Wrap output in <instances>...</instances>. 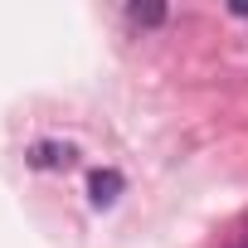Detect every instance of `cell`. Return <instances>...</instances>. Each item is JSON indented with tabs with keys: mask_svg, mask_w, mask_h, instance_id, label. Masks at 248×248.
<instances>
[{
	"mask_svg": "<svg viewBox=\"0 0 248 248\" xmlns=\"http://www.w3.org/2000/svg\"><path fill=\"white\" fill-rule=\"evenodd\" d=\"M73 156H78V151H73L68 141H39V146H30L25 161H30L34 170H59V166H73Z\"/></svg>",
	"mask_w": 248,
	"mask_h": 248,
	"instance_id": "obj_1",
	"label": "cell"
},
{
	"mask_svg": "<svg viewBox=\"0 0 248 248\" xmlns=\"http://www.w3.org/2000/svg\"><path fill=\"white\" fill-rule=\"evenodd\" d=\"M127 15H132V25H161L166 20V5H156V0H151V5H127Z\"/></svg>",
	"mask_w": 248,
	"mask_h": 248,
	"instance_id": "obj_3",
	"label": "cell"
},
{
	"mask_svg": "<svg viewBox=\"0 0 248 248\" xmlns=\"http://www.w3.org/2000/svg\"><path fill=\"white\" fill-rule=\"evenodd\" d=\"M88 195H93L97 209L117 204V195H122V175H117V170H93V175H88Z\"/></svg>",
	"mask_w": 248,
	"mask_h": 248,
	"instance_id": "obj_2",
	"label": "cell"
}]
</instances>
